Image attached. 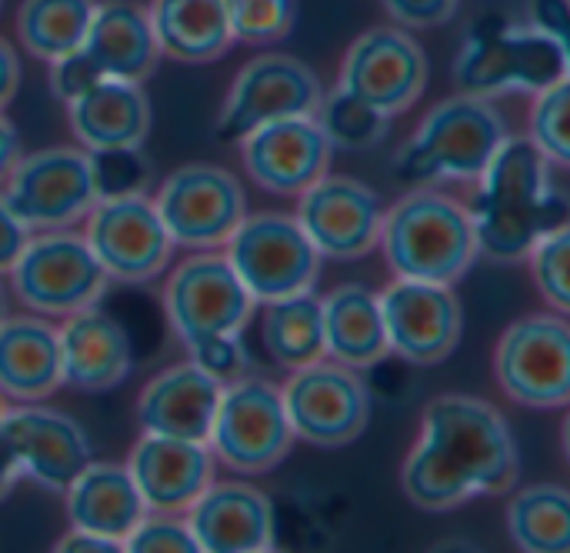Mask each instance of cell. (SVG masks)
<instances>
[{"label": "cell", "mask_w": 570, "mask_h": 553, "mask_svg": "<svg viewBox=\"0 0 570 553\" xmlns=\"http://www.w3.org/2000/svg\"><path fill=\"white\" fill-rule=\"evenodd\" d=\"M518 481V441L491 401L441 394L424 407L421 434L401 464V491L417 511L448 514L474 497H504Z\"/></svg>", "instance_id": "6da1fadb"}, {"label": "cell", "mask_w": 570, "mask_h": 553, "mask_svg": "<svg viewBox=\"0 0 570 553\" xmlns=\"http://www.w3.org/2000/svg\"><path fill=\"white\" fill-rule=\"evenodd\" d=\"M478 257L491 264H521L534 240L558 224H568V200L551 177V164L528 137H508L474 194L464 204Z\"/></svg>", "instance_id": "7a4b0ae2"}, {"label": "cell", "mask_w": 570, "mask_h": 553, "mask_svg": "<svg viewBox=\"0 0 570 553\" xmlns=\"http://www.w3.org/2000/svg\"><path fill=\"white\" fill-rule=\"evenodd\" d=\"M394 277L454 287L478 260V240L464 200L441 187H411L384 210L381 240Z\"/></svg>", "instance_id": "3957f363"}, {"label": "cell", "mask_w": 570, "mask_h": 553, "mask_svg": "<svg viewBox=\"0 0 570 553\" xmlns=\"http://www.w3.org/2000/svg\"><path fill=\"white\" fill-rule=\"evenodd\" d=\"M508 137V120L494 100L461 90L431 107L411 140L401 144L394 177L407 187H438L448 180L474 184Z\"/></svg>", "instance_id": "277c9868"}, {"label": "cell", "mask_w": 570, "mask_h": 553, "mask_svg": "<svg viewBox=\"0 0 570 553\" xmlns=\"http://www.w3.org/2000/svg\"><path fill=\"white\" fill-rule=\"evenodd\" d=\"M570 73V47L554 37L514 23L504 13H481L461 43L454 80L474 97L538 93Z\"/></svg>", "instance_id": "5b68a950"}, {"label": "cell", "mask_w": 570, "mask_h": 553, "mask_svg": "<svg viewBox=\"0 0 570 553\" xmlns=\"http://www.w3.org/2000/svg\"><path fill=\"white\" fill-rule=\"evenodd\" d=\"M257 300L240 284L224 250H190L164 284V314L187 354L224 337H244Z\"/></svg>", "instance_id": "8992f818"}, {"label": "cell", "mask_w": 570, "mask_h": 553, "mask_svg": "<svg viewBox=\"0 0 570 553\" xmlns=\"http://www.w3.org/2000/svg\"><path fill=\"white\" fill-rule=\"evenodd\" d=\"M294 441L297 437L291 431L284 397L274 381L261 374H244L224 384L207 437L217 464L244 477H261L287 461Z\"/></svg>", "instance_id": "52a82bcc"}, {"label": "cell", "mask_w": 570, "mask_h": 553, "mask_svg": "<svg viewBox=\"0 0 570 553\" xmlns=\"http://www.w3.org/2000/svg\"><path fill=\"white\" fill-rule=\"evenodd\" d=\"M220 250L257 304L314 290L321 277V254L284 210H247Z\"/></svg>", "instance_id": "ba28073f"}, {"label": "cell", "mask_w": 570, "mask_h": 553, "mask_svg": "<svg viewBox=\"0 0 570 553\" xmlns=\"http://www.w3.org/2000/svg\"><path fill=\"white\" fill-rule=\"evenodd\" d=\"M13 297L40 317H70L100 304L110 277L97 264L90 244L73 227L30 234L10 267Z\"/></svg>", "instance_id": "9c48e42d"}, {"label": "cell", "mask_w": 570, "mask_h": 553, "mask_svg": "<svg viewBox=\"0 0 570 553\" xmlns=\"http://www.w3.org/2000/svg\"><path fill=\"white\" fill-rule=\"evenodd\" d=\"M7 207L30 234L77 227L87 210L100 200L83 147H47L20 154L0 184Z\"/></svg>", "instance_id": "30bf717a"}, {"label": "cell", "mask_w": 570, "mask_h": 553, "mask_svg": "<svg viewBox=\"0 0 570 553\" xmlns=\"http://www.w3.org/2000/svg\"><path fill=\"white\" fill-rule=\"evenodd\" d=\"M501 391L531 411H564L570 401L568 314H528L501 334L494 347Z\"/></svg>", "instance_id": "8fae6325"}, {"label": "cell", "mask_w": 570, "mask_h": 553, "mask_svg": "<svg viewBox=\"0 0 570 553\" xmlns=\"http://www.w3.org/2000/svg\"><path fill=\"white\" fill-rule=\"evenodd\" d=\"M83 240L90 244L104 274L117 284H150L174 257V240L147 194H124L97 200L83 217Z\"/></svg>", "instance_id": "7c38bea8"}, {"label": "cell", "mask_w": 570, "mask_h": 553, "mask_svg": "<svg viewBox=\"0 0 570 553\" xmlns=\"http://www.w3.org/2000/svg\"><path fill=\"white\" fill-rule=\"evenodd\" d=\"M154 207L184 250H220L247 214L244 184L217 164H184L157 190Z\"/></svg>", "instance_id": "4fadbf2b"}, {"label": "cell", "mask_w": 570, "mask_h": 553, "mask_svg": "<svg viewBox=\"0 0 570 553\" xmlns=\"http://www.w3.org/2000/svg\"><path fill=\"white\" fill-rule=\"evenodd\" d=\"M284 411L297 441L324 451L354 444L371 421V394L357 371L327 357L291 371L281 387Z\"/></svg>", "instance_id": "5bb4252c"}, {"label": "cell", "mask_w": 570, "mask_h": 553, "mask_svg": "<svg viewBox=\"0 0 570 553\" xmlns=\"http://www.w3.org/2000/svg\"><path fill=\"white\" fill-rule=\"evenodd\" d=\"M321 97V77L304 60L291 53H261L237 70L214 134L224 144H237L264 124L314 113Z\"/></svg>", "instance_id": "9a60e30c"}, {"label": "cell", "mask_w": 570, "mask_h": 553, "mask_svg": "<svg viewBox=\"0 0 570 553\" xmlns=\"http://www.w3.org/2000/svg\"><path fill=\"white\" fill-rule=\"evenodd\" d=\"M294 217L321 260L347 264L377 250L384 200L371 184L327 170L297 194Z\"/></svg>", "instance_id": "2e32d148"}, {"label": "cell", "mask_w": 570, "mask_h": 553, "mask_svg": "<svg viewBox=\"0 0 570 553\" xmlns=\"http://www.w3.org/2000/svg\"><path fill=\"white\" fill-rule=\"evenodd\" d=\"M428 53L417 37L397 23L364 30L341 60L337 87L357 93L387 117L411 110L428 87Z\"/></svg>", "instance_id": "e0dca14e"}, {"label": "cell", "mask_w": 570, "mask_h": 553, "mask_svg": "<svg viewBox=\"0 0 570 553\" xmlns=\"http://www.w3.org/2000/svg\"><path fill=\"white\" fill-rule=\"evenodd\" d=\"M377 297L391 354L414 367H438L458 350L464 307L454 287L394 277Z\"/></svg>", "instance_id": "ac0fdd59"}, {"label": "cell", "mask_w": 570, "mask_h": 553, "mask_svg": "<svg viewBox=\"0 0 570 553\" xmlns=\"http://www.w3.org/2000/svg\"><path fill=\"white\" fill-rule=\"evenodd\" d=\"M0 434L17 461L20 477H30L50 494H63L67 484L94 461L87 431L70 414L43 404L10 407Z\"/></svg>", "instance_id": "d6986e66"}, {"label": "cell", "mask_w": 570, "mask_h": 553, "mask_svg": "<svg viewBox=\"0 0 570 553\" xmlns=\"http://www.w3.org/2000/svg\"><path fill=\"white\" fill-rule=\"evenodd\" d=\"M240 144V160L247 177L277 197H297L317 177L331 170L334 147L324 137L314 113L284 117L250 130Z\"/></svg>", "instance_id": "ffe728a7"}, {"label": "cell", "mask_w": 570, "mask_h": 553, "mask_svg": "<svg viewBox=\"0 0 570 553\" xmlns=\"http://www.w3.org/2000/svg\"><path fill=\"white\" fill-rule=\"evenodd\" d=\"M184 521L204 553H264L277 544L274 504L244 481H210L184 511Z\"/></svg>", "instance_id": "44dd1931"}, {"label": "cell", "mask_w": 570, "mask_h": 553, "mask_svg": "<svg viewBox=\"0 0 570 553\" xmlns=\"http://www.w3.org/2000/svg\"><path fill=\"white\" fill-rule=\"evenodd\" d=\"M214 454L207 444L144 431L130 447L127 474L134 477L147 511L184 514L214 481Z\"/></svg>", "instance_id": "7402d4cb"}, {"label": "cell", "mask_w": 570, "mask_h": 553, "mask_svg": "<svg viewBox=\"0 0 570 553\" xmlns=\"http://www.w3.org/2000/svg\"><path fill=\"white\" fill-rule=\"evenodd\" d=\"M60 320L63 324L57 327V340L67 387L83 394H104L130 377L134 347L117 317L94 304Z\"/></svg>", "instance_id": "603a6c76"}, {"label": "cell", "mask_w": 570, "mask_h": 553, "mask_svg": "<svg viewBox=\"0 0 570 553\" xmlns=\"http://www.w3.org/2000/svg\"><path fill=\"white\" fill-rule=\"evenodd\" d=\"M220 391L224 384L194 361L174 364L150 377L147 387L140 391L137 421L150 434L207 444Z\"/></svg>", "instance_id": "cb8c5ba5"}, {"label": "cell", "mask_w": 570, "mask_h": 553, "mask_svg": "<svg viewBox=\"0 0 570 553\" xmlns=\"http://www.w3.org/2000/svg\"><path fill=\"white\" fill-rule=\"evenodd\" d=\"M150 97L144 83L100 77L80 97L67 103L70 134L83 150H114V147H144L150 134Z\"/></svg>", "instance_id": "d4e9b609"}, {"label": "cell", "mask_w": 570, "mask_h": 553, "mask_svg": "<svg viewBox=\"0 0 570 553\" xmlns=\"http://www.w3.org/2000/svg\"><path fill=\"white\" fill-rule=\"evenodd\" d=\"M63 387L57 327L40 314L0 320V394L10 404H43Z\"/></svg>", "instance_id": "484cf974"}, {"label": "cell", "mask_w": 570, "mask_h": 553, "mask_svg": "<svg viewBox=\"0 0 570 553\" xmlns=\"http://www.w3.org/2000/svg\"><path fill=\"white\" fill-rule=\"evenodd\" d=\"M80 50L100 70V77L144 83L160 60L147 7L137 0H97Z\"/></svg>", "instance_id": "4316f807"}, {"label": "cell", "mask_w": 570, "mask_h": 553, "mask_svg": "<svg viewBox=\"0 0 570 553\" xmlns=\"http://www.w3.org/2000/svg\"><path fill=\"white\" fill-rule=\"evenodd\" d=\"M321 324H324V357L351 367L371 371L384 357H391L381 297L364 284H341L327 297H321Z\"/></svg>", "instance_id": "83f0119b"}, {"label": "cell", "mask_w": 570, "mask_h": 553, "mask_svg": "<svg viewBox=\"0 0 570 553\" xmlns=\"http://www.w3.org/2000/svg\"><path fill=\"white\" fill-rule=\"evenodd\" d=\"M67 521L70 527L94 531L110 541H127V534L137 527V521L147 514V504L120 464L90 461L63 491Z\"/></svg>", "instance_id": "f1b7e54d"}, {"label": "cell", "mask_w": 570, "mask_h": 553, "mask_svg": "<svg viewBox=\"0 0 570 553\" xmlns=\"http://www.w3.org/2000/svg\"><path fill=\"white\" fill-rule=\"evenodd\" d=\"M147 20L160 57L177 63H214L234 43L224 0H150Z\"/></svg>", "instance_id": "f546056e"}, {"label": "cell", "mask_w": 570, "mask_h": 553, "mask_svg": "<svg viewBox=\"0 0 570 553\" xmlns=\"http://www.w3.org/2000/svg\"><path fill=\"white\" fill-rule=\"evenodd\" d=\"M261 344L267 357L284 371H297V367L321 361L324 357L321 297L314 290H304L284 300L264 304Z\"/></svg>", "instance_id": "4dcf8cb0"}, {"label": "cell", "mask_w": 570, "mask_h": 553, "mask_svg": "<svg viewBox=\"0 0 570 553\" xmlns=\"http://www.w3.org/2000/svg\"><path fill=\"white\" fill-rule=\"evenodd\" d=\"M97 0H20L17 37L37 60H60L80 50Z\"/></svg>", "instance_id": "1f68e13d"}, {"label": "cell", "mask_w": 570, "mask_h": 553, "mask_svg": "<svg viewBox=\"0 0 570 553\" xmlns=\"http://www.w3.org/2000/svg\"><path fill=\"white\" fill-rule=\"evenodd\" d=\"M508 534L528 553H564L570 547V494L561 484H534L511 497Z\"/></svg>", "instance_id": "d6a6232c"}, {"label": "cell", "mask_w": 570, "mask_h": 553, "mask_svg": "<svg viewBox=\"0 0 570 553\" xmlns=\"http://www.w3.org/2000/svg\"><path fill=\"white\" fill-rule=\"evenodd\" d=\"M314 120L321 124L331 147L347 150V154H361V150L384 144V137L391 130L387 113H381L377 107H371L367 100H361L357 93H351L344 87H334L331 93L321 97Z\"/></svg>", "instance_id": "836d02e7"}, {"label": "cell", "mask_w": 570, "mask_h": 553, "mask_svg": "<svg viewBox=\"0 0 570 553\" xmlns=\"http://www.w3.org/2000/svg\"><path fill=\"white\" fill-rule=\"evenodd\" d=\"M568 107H570V80L561 77L551 87L534 93V107L528 117V140L538 147V154L551 167L570 164V137H568Z\"/></svg>", "instance_id": "e575fe53"}, {"label": "cell", "mask_w": 570, "mask_h": 553, "mask_svg": "<svg viewBox=\"0 0 570 553\" xmlns=\"http://www.w3.org/2000/svg\"><path fill=\"white\" fill-rule=\"evenodd\" d=\"M234 40L267 47L284 40L297 23V0H224Z\"/></svg>", "instance_id": "d590c367"}, {"label": "cell", "mask_w": 570, "mask_h": 553, "mask_svg": "<svg viewBox=\"0 0 570 553\" xmlns=\"http://www.w3.org/2000/svg\"><path fill=\"white\" fill-rule=\"evenodd\" d=\"M568 257H570V227L558 224L548 234H541L534 240V247L528 250V267L534 277V287L541 290V297L558 310H570V287H568Z\"/></svg>", "instance_id": "8d00e7d4"}, {"label": "cell", "mask_w": 570, "mask_h": 553, "mask_svg": "<svg viewBox=\"0 0 570 553\" xmlns=\"http://www.w3.org/2000/svg\"><path fill=\"white\" fill-rule=\"evenodd\" d=\"M97 197H124V194H147L150 187V160L140 147H114V150H87Z\"/></svg>", "instance_id": "74e56055"}, {"label": "cell", "mask_w": 570, "mask_h": 553, "mask_svg": "<svg viewBox=\"0 0 570 553\" xmlns=\"http://www.w3.org/2000/svg\"><path fill=\"white\" fill-rule=\"evenodd\" d=\"M124 551L130 553H200L184 514H160L147 511L137 527L127 534Z\"/></svg>", "instance_id": "f35d334b"}, {"label": "cell", "mask_w": 570, "mask_h": 553, "mask_svg": "<svg viewBox=\"0 0 570 553\" xmlns=\"http://www.w3.org/2000/svg\"><path fill=\"white\" fill-rule=\"evenodd\" d=\"M190 361L197 367H204L210 377H217L220 384H230L244 374H254V357H250L244 337H224V340L204 344L200 350L190 354Z\"/></svg>", "instance_id": "ab89813d"}, {"label": "cell", "mask_w": 570, "mask_h": 553, "mask_svg": "<svg viewBox=\"0 0 570 553\" xmlns=\"http://www.w3.org/2000/svg\"><path fill=\"white\" fill-rule=\"evenodd\" d=\"M381 7L404 30H434L454 20L461 0H381Z\"/></svg>", "instance_id": "60d3db41"}, {"label": "cell", "mask_w": 570, "mask_h": 553, "mask_svg": "<svg viewBox=\"0 0 570 553\" xmlns=\"http://www.w3.org/2000/svg\"><path fill=\"white\" fill-rule=\"evenodd\" d=\"M97 80H100V70L90 63V57L83 50H73V53H67V57H60V60L50 63V90L63 103H70L73 97H80Z\"/></svg>", "instance_id": "b9f144b4"}, {"label": "cell", "mask_w": 570, "mask_h": 553, "mask_svg": "<svg viewBox=\"0 0 570 553\" xmlns=\"http://www.w3.org/2000/svg\"><path fill=\"white\" fill-rule=\"evenodd\" d=\"M528 27L554 37L570 47V3L568 0H528Z\"/></svg>", "instance_id": "7bdbcfd3"}, {"label": "cell", "mask_w": 570, "mask_h": 553, "mask_svg": "<svg viewBox=\"0 0 570 553\" xmlns=\"http://www.w3.org/2000/svg\"><path fill=\"white\" fill-rule=\"evenodd\" d=\"M27 240H30V230L17 220V214L7 207V200L0 194V274H10V267L17 264Z\"/></svg>", "instance_id": "ee69618b"}, {"label": "cell", "mask_w": 570, "mask_h": 553, "mask_svg": "<svg viewBox=\"0 0 570 553\" xmlns=\"http://www.w3.org/2000/svg\"><path fill=\"white\" fill-rule=\"evenodd\" d=\"M57 553H120L124 544L120 541H110V537H100L94 531H80V527H70L57 544Z\"/></svg>", "instance_id": "f6af8a7d"}, {"label": "cell", "mask_w": 570, "mask_h": 553, "mask_svg": "<svg viewBox=\"0 0 570 553\" xmlns=\"http://www.w3.org/2000/svg\"><path fill=\"white\" fill-rule=\"evenodd\" d=\"M17 87H20V57L0 37V110L17 97Z\"/></svg>", "instance_id": "bcb514c9"}, {"label": "cell", "mask_w": 570, "mask_h": 553, "mask_svg": "<svg viewBox=\"0 0 570 553\" xmlns=\"http://www.w3.org/2000/svg\"><path fill=\"white\" fill-rule=\"evenodd\" d=\"M17 157H20V137H17V127L3 117V110H0V184H3V177L10 174V167L17 164Z\"/></svg>", "instance_id": "7dc6e473"}, {"label": "cell", "mask_w": 570, "mask_h": 553, "mask_svg": "<svg viewBox=\"0 0 570 553\" xmlns=\"http://www.w3.org/2000/svg\"><path fill=\"white\" fill-rule=\"evenodd\" d=\"M17 481H20L17 461H13V454H10V447H7V441L0 434V504L10 497V491L17 487Z\"/></svg>", "instance_id": "c3c4849f"}, {"label": "cell", "mask_w": 570, "mask_h": 553, "mask_svg": "<svg viewBox=\"0 0 570 553\" xmlns=\"http://www.w3.org/2000/svg\"><path fill=\"white\" fill-rule=\"evenodd\" d=\"M7 314H10V297H7V287L0 284V320H3Z\"/></svg>", "instance_id": "681fc988"}, {"label": "cell", "mask_w": 570, "mask_h": 553, "mask_svg": "<svg viewBox=\"0 0 570 553\" xmlns=\"http://www.w3.org/2000/svg\"><path fill=\"white\" fill-rule=\"evenodd\" d=\"M7 411H10V401L0 394V424H3V417H7Z\"/></svg>", "instance_id": "f907efd6"}, {"label": "cell", "mask_w": 570, "mask_h": 553, "mask_svg": "<svg viewBox=\"0 0 570 553\" xmlns=\"http://www.w3.org/2000/svg\"><path fill=\"white\" fill-rule=\"evenodd\" d=\"M0 7H3V0H0Z\"/></svg>", "instance_id": "816d5d0a"}]
</instances>
